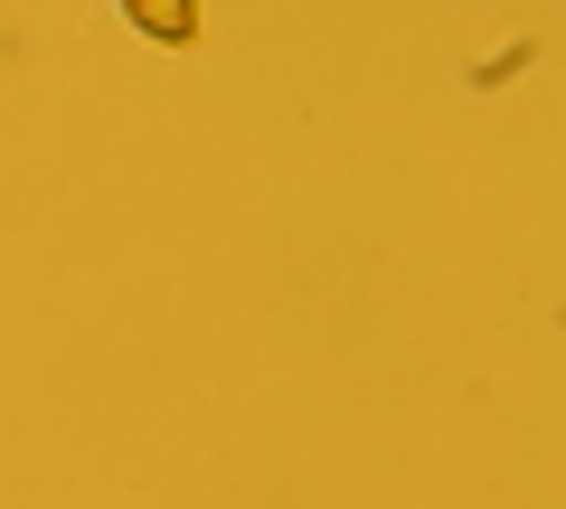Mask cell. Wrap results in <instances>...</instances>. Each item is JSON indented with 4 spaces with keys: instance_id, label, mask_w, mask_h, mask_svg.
<instances>
[{
    "instance_id": "obj_1",
    "label": "cell",
    "mask_w": 566,
    "mask_h": 509,
    "mask_svg": "<svg viewBox=\"0 0 566 509\" xmlns=\"http://www.w3.org/2000/svg\"><path fill=\"white\" fill-rule=\"evenodd\" d=\"M114 10H123L151 47H189V39H199V0H114Z\"/></svg>"
}]
</instances>
